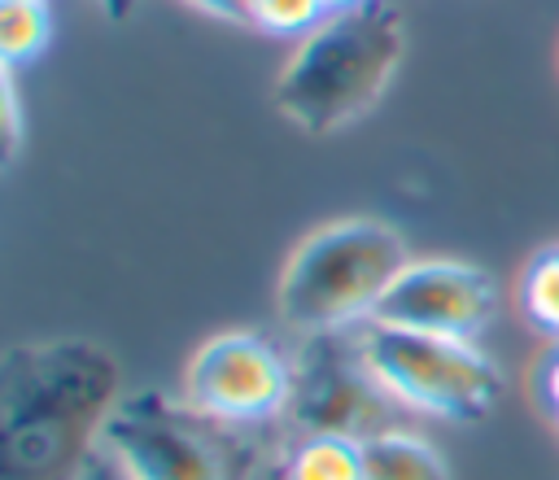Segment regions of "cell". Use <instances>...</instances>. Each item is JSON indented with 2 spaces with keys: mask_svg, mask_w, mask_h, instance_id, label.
I'll return each instance as SVG.
<instances>
[{
  "mask_svg": "<svg viewBox=\"0 0 559 480\" xmlns=\"http://www.w3.org/2000/svg\"><path fill=\"white\" fill-rule=\"evenodd\" d=\"M122 401L118 358L83 336L0 353V480H83Z\"/></svg>",
  "mask_w": 559,
  "mask_h": 480,
  "instance_id": "cell-1",
  "label": "cell"
},
{
  "mask_svg": "<svg viewBox=\"0 0 559 480\" xmlns=\"http://www.w3.org/2000/svg\"><path fill=\"white\" fill-rule=\"evenodd\" d=\"M406 52L402 13L384 0L323 17L275 79V109L306 135H332L389 92Z\"/></svg>",
  "mask_w": 559,
  "mask_h": 480,
  "instance_id": "cell-2",
  "label": "cell"
},
{
  "mask_svg": "<svg viewBox=\"0 0 559 480\" xmlns=\"http://www.w3.org/2000/svg\"><path fill=\"white\" fill-rule=\"evenodd\" d=\"M100 445L131 480H258L275 423H231L162 388L122 393Z\"/></svg>",
  "mask_w": 559,
  "mask_h": 480,
  "instance_id": "cell-3",
  "label": "cell"
},
{
  "mask_svg": "<svg viewBox=\"0 0 559 480\" xmlns=\"http://www.w3.org/2000/svg\"><path fill=\"white\" fill-rule=\"evenodd\" d=\"M406 262L397 227L380 218H336L288 253L275 284V310L301 336L358 327L376 314Z\"/></svg>",
  "mask_w": 559,
  "mask_h": 480,
  "instance_id": "cell-4",
  "label": "cell"
},
{
  "mask_svg": "<svg viewBox=\"0 0 559 480\" xmlns=\"http://www.w3.org/2000/svg\"><path fill=\"white\" fill-rule=\"evenodd\" d=\"M406 410L367 362L358 327L310 332L293 353V388L280 415L293 436H345L371 441L406 428Z\"/></svg>",
  "mask_w": 559,
  "mask_h": 480,
  "instance_id": "cell-5",
  "label": "cell"
},
{
  "mask_svg": "<svg viewBox=\"0 0 559 480\" xmlns=\"http://www.w3.org/2000/svg\"><path fill=\"white\" fill-rule=\"evenodd\" d=\"M358 336L376 375L411 410L450 423H480L502 397V371L485 349H476V340L384 327L371 319Z\"/></svg>",
  "mask_w": 559,
  "mask_h": 480,
  "instance_id": "cell-6",
  "label": "cell"
},
{
  "mask_svg": "<svg viewBox=\"0 0 559 480\" xmlns=\"http://www.w3.org/2000/svg\"><path fill=\"white\" fill-rule=\"evenodd\" d=\"M293 358L258 332H218L183 367V401L231 423H280Z\"/></svg>",
  "mask_w": 559,
  "mask_h": 480,
  "instance_id": "cell-7",
  "label": "cell"
},
{
  "mask_svg": "<svg viewBox=\"0 0 559 480\" xmlns=\"http://www.w3.org/2000/svg\"><path fill=\"white\" fill-rule=\"evenodd\" d=\"M493 314H498V288L480 266L454 257H428V262H406V271L380 297L371 323L476 340L493 323Z\"/></svg>",
  "mask_w": 559,
  "mask_h": 480,
  "instance_id": "cell-8",
  "label": "cell"
},
{
  "mask_svg": "<svg viewBox=\"0 0 559 480\" xmlns=\"http://www.w3.org/2000/svg\"><path fill=\"white\" fill-rule=\"evenodd\" d=\"M362 480H454L432 441L397 428L362 441Z\"/></svg>",
  "mask_w": 559,
  "mask_h": 480,
  "instance_id": "cell-9",
  "label": "cell"
},
{
  "mask_svg": "<svg viewBox=\"0 0 559 480\" xmlns=\"http://www.w3.org/2000/svg\"><path fill=\"white\" fill-rule=\"evenodd\" d=\"M284 480H362V445L345 436H293L280 458Z\"/></svg>",
  "mask_w": 559,
  "mask_h": 480,
  "instance_id": "cell-10",
  "label": "cell"
},
{
  "mask_svg": "<svg viewBox=\"0 0 559 480\" xmlns=\"http://www.w3.org/2000/svg\"><path fill=\"white\" fill-rule=\"evenodd\" d=\"M52 44V13L44 0H0V57L9 70L35 61Z\"/></svg>",
  "mask_w": 559,
  "mask_h": 480,
  "instance_id": "cell-11",
  "label": "cell"
},
{
  "mask_svg": "<svg viewBox=\"0 0 559 480\" xmlns=\"http://www.w3.org/2000/svg\"><path fill=\"white\" fill-rule=\"evenodd\" d=\"M520 310L524 319L559 345V244L533 253L520 275Z\"/></svg>",
  "mask_w": 559,
  "mask_h": 480,
  "instance_id": "cell-12",
  "label": "cell"
},
{
  "mask_svg": "<svg viewBox=\"0 0 559 480\" xmlns=\"http://www.w3.org/2000/svg\"><path fill=\"white\" fill-rule=\"evenodd\" d=\"M323 4L319 0H249V26L266 31V35H297V31H314L323 22Z\"/></svg>",
  "mask_w": 559,
  "mask_h": 480,
  "instance_id": "cell-13",
  "label": "cell"
},
{
  "mask_svg": "<svg viewBox=\"0 0 559 480\" xmlns=\"http://www.w3.org/2000/svg\"><path fill=\"white\" fill-rule=\"evenodd\" d=\"M17 70L4 65V83H0V109H4V161L17 157L22 148V100H17Z\"/></svg>",
  "mask_w": 559,
  "mask_h": 480,
  "instance_id": "cell-14",
  "label": "cell"
},
{
  "mask_svg": "<svg viewBox=\"0 0 559 480\" xmlns=\"http://www.w3.org/2000/svg\"><path fill=\"white\" fill-rule=\"evenodd\" d=\"M537 401L546 406V415L559 423V345L542 358V367H537Z\"/></svg>",
  "mask_w": 559,
  "mask_h": 480,
  "instance_id": "cell-15",
  "label": "cell"
},
{
  "mask_svg": "<svg viewBox=\"0 0 559 480\" xmlns=\"http://www.w3.org/2000/svg\"><path fill=\"white\" fill-rule=\"evenodd\" d=\"M188 4L223 22H249V0H188Z\"/></svg>",
  "mask_w": 559,
  "mask_h": 480,
  "instance_id": "cell-16",
  "label": "cell"
},
{
  "mask_svg": "<svg viewBox=\"0 0 559 480\" xmlns=\"http://www.w3.org/2000/svg\"><path fill=\"white\" fill-rule=\"evenodd\" d=\"M83 480H131V476H127V467H122V463H118V458H114V454L100 445V449L92 454V463H87Z\"/></svg>",
  "mask_w": 559,
  "mask_h": 480,
  "instance_id": "cell-17",
  "label": "cell"
},
{
  "mask_svg": "<svg viewBox=\"0 0 559 480\" xmlns=\"http://www.w3.org/2000/svg\"><path fill=\"white\" fill-rule=\"evenodd\" d=\"M96 4H100V13H105V17H114V22L131 17V9H135V0H96Z\"/></svg>",
  "mask_w": 559,
  "mask_h": 480,
  "instance_id": "cell-18",
  "label": "cell"
},
{
  "mask_svg": "<svg viewBox=\"0 0 559 480\" xmlns=\"http://www.w3.org/2000/svg\"><path fill=\"white\" fill-rule=\"evenodd\" d=\"M328 13H345V9H358V4H367V0H319Z\"/></svg>",
  "mask_w": 559,
  "mask_h": 480,
  "instance_id": "cell-19",
  "label": "cell"
}]
</instances>
